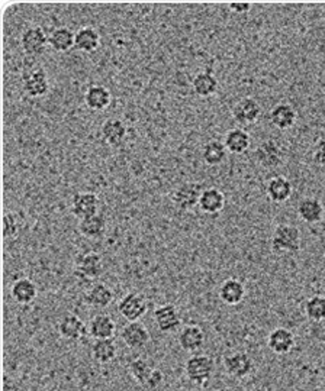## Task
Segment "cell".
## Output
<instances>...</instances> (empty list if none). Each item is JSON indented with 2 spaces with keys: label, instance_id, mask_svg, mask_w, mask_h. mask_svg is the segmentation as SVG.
I'll use <instances>...</instances> for the list:
<instances>
[{
  "label": "cell",
  "instance_id": "obj_1",
  "mask_svg": "<svg viewBox=\"0 0 325 391\" xmlns=\"http://www.w3.org/2000/svg\"><path fill=\"white\" fill-rule=\"evenodd\" d=\"M301 249V230L293 225H279L272 235V251L276 255L297 254Z\"/></svg>",
  "mask_w": 325,
  "mask_h": 391
},
{
  "label": "cell",
  "instance_id": "obj_2",
  "mask_svg": "<svg viewBox=\"0 0 325 391\" xmlns=\"http://www.w3.org/2000/svg\"><path fill=\"white\" fill-rule=\"evenodd\" d=\"M215 372L213 358L208 355H193L184 363V374L196 385H205Z\"/></svg>",
  "mask_w": 325,
  "mask_h": 391
},
{
  "label": "cell",
  "instance_id": "obj_3",
  "mask_svg": "<svg viewBox=\"0 0 325 391\" xmlns=\"http://www.w3.org/2000/svg\"><path fill=\"white\" fill-rule=\"evenodd\" d=\"M74 274L83 280H98L103 274V260L95 251H86L76 257Z\"/></svg>",
  "mask_w": 325,
  "mask_h": 391
},
{
  "label": "cell",
  "instance_id": "obj_4",
  "mask_svg": "<svg viewBox=\"0 0 325 391\" xmlns=\"http://www.w3.org/2000/svg\"><path fill=\"white\" fill-rule=\"evenodd\" d=\"M205 189L202 184L191 181V183H183L179 187L170 193V199L175 205L182 210H191L195 206H199V199L202 196V192Z\"/></svg>",
  "mask_w": 325,
  "mask_h": 391
},
{
  "label": "cell",
  "instance_id": "obj_5",
  "mask_svg": "<svg viewBox=\"0 0 325 391\" xmlns=\"http://www.w3.org/2000/svg\"><path fill=\"white\" fill-rule=\"evenodd\" d=\"M118 310L128 322H138L146 316L148 310V303L146 295L141 293H128L122 297L118 303Z\"/></svg>",
  "mask_w": 325,
  "mask_h": 391
},
{
  "label": "cell",
  "instance_id": "obj_6",
  "mask_svg": "<svg viewBox=\"0 0 325 391\" xmlns=\"http://www.w3.org/2000/svg\"><path fill=\"white\" fill-rule=\"evenodd\" d=\"M261 115V106L253 98H243L232 107V119H234L240 127H252L253 123L258 120Z\"/></svg>",
  "mask_w": 325,
  "mask_h": 391
},
{
  "label": "cell",
  "instance_id": "obj_7",
  "mask_svg": "<svg viewBox=\"0 0 325 391\" xmlns=\"http://www.w3.org/2000/svg\"><path fill=\"white\" fill-rule=\"evenodd\" d=\"M100 200L98 194L86 192V193H77L71 200V215L76 216L79 221L87 219L90 216H95L99 213Z\"/></svg>",
  "mask_w": 325,
  "mask_h": 391
},
{
  "label": "cell",
  "instance_id": "obj_8",
  "mask_svg": "<svg viewBox=\"0 0 325 391\" xmlns=\"http://www.w3.org/2000/svg\"><path fill=\"white\" fill-rule=\"evenodd\" d=\"M254 156L257 163L263 167V168H277L283 163V151L279 145L276 140L273 139H267L263 140V143L257 147V149L254 151Z\"/></svg>",
  "mask_w": 325,
  "mask_h": 391
},
{
  "label": "cell",
  "instance_id": "obj_9",
  "mask_svg": "<svg viewBox=\"0 0 325 391\" xmlns=\"http://www.w3.org/2000/svg\"><path fill=\"white\" fill-rule=\"evenodd\" d=\"M224 368L232 379H245L253 372L254 363L249 354L236 352L224 358Z\"/></svg>",
  "mask_w": 325,
  "mask_h": 391
},
{
  "label": "cell",
  "instance_id": "obj_10",
  "mask_svg": "<svg viewBox=\"0 0 325 391\" xmlns=\"http://www.w3.org/2000/svg\"><path fill=\"white\" fill-rule=\"evenodd\" d=\"M57 329L61 338L73 342L80 340L89 332L85 322L79 316L74 315V313H66V315L60 319Z\"/></svg>",
  "mask_w": 325,
  "mask_h": 391
},
{
  "label": "cell",
  "instance_id": "obj_11",
  "mask_svg": "<svg viewBox=\"0 0 325 391\" xmlns=\"http://www.w3.org/2000/svg\"><path fill=\"white\" fill-rule=\"evenodd\" d=\"M49 44V37H46L41 26H29L21 37L22 50L29 55L42 54Z\"/></svg>",
  "mask_w": 325,
  "mask_h": 391
},
{
  "label": "cell",
  "instance_id": "obj_12",
  "mask_svg": "<svg viewBox=\"0 0 325 391\" xmlns=\"http://www.w3.org/2000/svg\"><path fill=\"white\" fill-rule=\"evenodd\" d=\"M121 338L131 349H141L150 342V332L141 322H130L122 327Z\"/></svg>",
  "mask_w": 325,
  "mask_h": 391
},
{
  "label": "cell",
  "instance_id": "obj_13",
  "mask_svg": "<svg viewBox=\"0 0 325 391\" xmlns=\"http://www.w3.org/2000/svg\"><path fill=\"white\" fill-rule=\"evenodd\" d=\"M154 320L159 327V331L163 334L175 332L182 323L179 310L175 304H161L154 310Z\"/></svg>",
  "mask_w": 325,
  "mask_h": 391
},
{
  "label": "cell",
  "instance_id": "obj_14",
  "mask_svg": "<svg viewBox=\"0 0 325 391\" xmlns=\"http://www.w3.org/2000/svg\"><path fill=\"white\" fill-rule=\"evenodd\" d=\"M50 89L49 74L44 69H34L24 75V90L30 98H41Z\"/></svg>",
  "mask_w": 325,
  "mask_h": 391
},
{
  "label": "cell",
  "instance_id": "obj_15",
  "mask_svg": "<svg viewBox=\"0 0 325 391\" xmlns=\"http://www.w3.org/2000/svg\"><path fill=\"white\" fill-rule=\"evenodd\" d=\"M297 339L292 331L286 327H276L267 336V347L273 354L277 355H286L289 354L293 347H295Z\"/></svg>",
  "mask_w": 325,
  "mask_h": 391
},
{
  "label": "cell",
  "instance_id": "obj_16",
  "mask_svg": "<svg viewBox=\"0 0 325 391\" xmlns=\"http://www.w3.org/2000/svg\"><path fill=\"white\" fill-rule=\"evenodd\" d=\"M179 345L186 352H196L204 347L205 332L197 325H188L179 332Z\"/></svg>",
  "mask_w": 325,
  "mask_h": 391
},
{
  "label": "cell",
  "instance_id": "obj_17",
  "mask_svg": "<svg viewBox=\"0 0 325 391\" xmlns=\"http://www.w3.org/2000/svg\"><path fill=\"white\" fill-rule=\"evenodd\" d=\"M10 295L18 304L26 306L37 299L38 289L33 280L22 277L18 278L17 281H13V284L10 287Z\"/></svg>",
  "mask_w": 325,
  "mask_h": 391
},
{
  "label": "cell",
  "instance_id": "obj_18",
  "mask_svg": "<svg viewBox=\"0 0 325 391\" xmlns=\"http://www.w3.org/2000/svg\"><path fill=\"white\" fill-rule=\"evenodd\" d=\"M270 122L274 128L286 131L297 123L298 115L297 111L289 103H277L270 111Z\"/></svg>",
  "mask_w": 325,
  "mask_h": 391
},
{
  "label": "cell",
  "instance_id": "obj_19",
  "mask_svg": "<svg viewBox=\"0 0 325 391\" xmlns=\"http://www.w3.org/2000/svg\"><path fill=\"white\" fill-rule=\"evenodd\" d=\"M245 293V286L237 278H227L222 281L218 291L220 299L228 306L240 304L244 300Z\"/></svg>",
  "mask_w": 325,
  "mask_h": 391
},
{
  "label": "cell",
  "instance_id": "obj_20",
  "mask_svg": "<svg viewBox=\"0 0 325 391\" xmlns=\"http://www.w3.org/2000/svg\"><path fill=\"white\" fill-rule=\"evenodd\" d=\"M112 102V95L109 89H106L105 86L95 84L90 86L86 93H85V103L91 111H105V109L111 104Z\"/></svg>",
  "mask_w": 325,
  "mask_h": 391
},
{
  "label": "cell",
  "instance_id": "obj_21",
  "mask_svg": "<svg viewBox=\"0 0 325 391\" xmlns=\"http://www.w3.org/2000/svg\"><path fill=\"white\" fill-rule=\"evenodd\" d=\"M225 206V194L216 189V187H208L202 192L199 199V209L207 215L220 213Z\"/></svg>",
  "mask_w": 325,
  "mask_h": 391
},
{
  "label": "cell",
  "instance_id": "obj_22",
  "mask_svg": "<svg viewBox=\"0 0 325 391\" xmlns=\"http://www.w3.org/2000/svg\"><path fill=\"white\" fill-rule=\"evenodd\" d=\"M89 334L95 339H112L116 334V325L109 315H96L89 323Z\"/></svg>",
  "mask_w": 325,
  "mask_h": 391
},
{
  "label": "cell",
  "instance_id": "obj_23",
  "mask_svg": "<svg viewBox=\"0 0 325 391\" xmlns=\"http://www.w3.org/2000/svg\"><path fill=\"white\" fill-rule=\"evenodd\" d=\"M298 216L308 225H315L322 221L324 206L315 197H305L298 205Z\"/></svg>",
  "mask_w": 325,
  "mask_h": 391
},
{
  "label": "cell",
  "instance_id": "obj_24",
  "mask_svg": "<svg viewBox=\"0 0 325 391\" xmlns=\"http://www.w3.org/2000/svg\"><path fill=\"white\" fill-rule=\"evenodd\" d=\"M114 299H115V294L112 289L102 283L91 286L85 294V302L89 306L96 307V309H105L107 306H111Z\"/></svg>",
  "mask_w": 325,
  "mask_h": 391
},
{
  "label": "cell",
  "instance_id": "obj_25",
  "mask_svg": "<svg viewBox=\"0 0 325 391\" xmlns=\"http://www.w3.org/2000/svg\"><path fill=\"white\" fill-rule=\"evenodd\" d=\"M292 183L283 176L272 177L266 184V194L273 203H285L292 196Z\"/></svg>",
  "mask_w": 325,
  "mask_h": 391
},
{
  "label": "cell",
  "instance_id": "obj_26",
  "mask_svg": "<svg viewBox=\"0 0 325 391\" xmlns=\"http://www.w3.org/2000/svg\"><path fill=\"white\" fill-rule=\"evenodd\" d=\"M250 144H252V138L243 128L229 129L224 138V145L227 151L236 155L244 154L250 148Z\"/></svg>",
  "mask_w": 325,
  "mask_h": 391
},
{
  "label": "cell",
  "instance_id": "obj_27",
  "mask_svg": "<svg viewBox=\"0 0 325 391\" xmlns=\"http://www.w3.org/2000/svg\"><path fill=\"white\" fill-rule=\"evenodd\" d=\"M100 35L95 28L83 26L76 33L74 48L83 53H93L99 48Z\"/></svg>",
  "mask_w": 325,
  "mask_h": 391
},
{
  "label": "cell",
  "instance_id": "obj_28",
  "mask_svg": "<svg viewBox=\"0 0 325 391\" xmlns=\"http://www.w3.org/2000/svg\"><path fill=\"white\" fill-rule=\"evenodd\" d=\"M127 125L119 119H107L103 122L100 134L103 140L109 145H119L127 136Z\"/></svg>",
  "mask_w": 325,
  "mask_h": 391
},
{
  "label": "cell",
  "instance_id": "obj_29",
  "mask_svg": "<svg viewBox=\"0 0 325 391\" xmlns=\"http://www.w3.org/2000/svg\"><path fill=\"white\" fill-rule=\"evenodd\" d=\"M49 41H50V46L54 51L67 53L74 46L76 33H73V30L67 26H60V28H55L50 34Z\"/></svg>",
  "mask_w": 325,
  "mask_h": 391
},
{
  "label": "cell",
  "instance_id": "obj_30",
  "mask_svg": "<svg viewBox=\"0 0 325 391\" xmlns=\"http://www.w3.org/2000/svg\"><path fill=\"white\" fill-rule=\"evenodd\" d=\"M79 230L87 239H99L106 230V219L102 213L83 219L79 224Z\"/></svg>",
  "mask_w": 325,
  "mask_h": 391
},
{
  "label": "cell",
  "instance_id": "obj_31",
  "mask_svg": "<svg viewBox=\"0 0 325 391\" xmlns=\"http://www.w3.org/2000/svg\"><path fill=\"white\" fill-rule=\"evenodd\" d=\"M118 354V348L114 339H96L91 345V356L99 364L112 363Z\"/></svg>",
  "mask_w": 325,
  "mask_h": 391
},
{
  "label": "cell",
  "instance_id": "obj_32",
  "mask_svg": "<svg viewBox=\"0 0 325 391\" xmlns=\"http://www.w3.org/2000/svg\"><path fill=\"white\" fill-rule=\"evenodd\" d=\"M218 78L209 71L199 73L193 78V90L199 98H209L215 95L216 90H218Z\"/></svg>",
  "mask_w": 325,
  "mask_h": 391
},
{
  "label": "cell",
  "instance_id": "obj_33",
  "mask_svg": "<svg viewBox=\"0 0 325 391\" xmlns=\"http://www.w3.org/2000/svg\"><path fill=\"white\" fill-rule=\"evenodd\" d=\"M154 370L156 368H152V365L144 358H135L128 364V371L132 375V379L143 387L148 385Z\"/></svg>",
  "mask_w": 325,
  "mask_h": 391
},
{
  "label": "cell",
  "instance_id": "obj_34",
  "mask_svg": "<svg viewBox=\"0 0 325 391\" xmlns=\"http://www.w3.org/2000/svg\"><path fill=\"white\" fill-rule=\"evenodd\" d=\"M202 158L211 167L220 165L227 158V148H225L224 143H221V140H218V139L209 140V143H207L204 145Z\"/></svg>",
  "mask_w": 325,
  "mask_h": 391
},
{
  "label": "cell",
  "instance_id": "obj_35",
  "mask_svg": "<svg viewBox=\"0 0 325 391\" xmlns=\"http://www.w3.org/2000/svg\"><path fill=\"white\" fill-rule=\"evenodd\" d=\"M305 315L313 322H324L325 320V297L324 295H313L305 303Z\"/></svg>",
  "mask_w": 325,
  "mask_h": 391
},
{
  "label": "cell",
  "instance_id": "obj_36",
  "mask_svg": "<svg viewBox=\"0 0 325 391\" xmlns=\"http://www.w3.org/2000/svg\"><path fill=\"white\" fill-rule=\"evenodd\" d=\"M19 233V224L18 219L12 212H6L3 216V238L5 239H15Z\"/></svg>",
  "mask_w": 325,
  "mask_h": 391
},
{
  "label": "cell",
  "instance_id": "obj_37",
  "mask_svg": "<svg viewBox=\"0 0 325 391\" xmlns=\"http://www.w3.org/2000/svg\"><path fill=\"white\" fill-rule=\"evenodd\" d=\"M313 158H314L315 164L325 168V139H319L318 143L315 144Z\"/></svg>",
  "mask_w": 325,
  "mask_h": 391
},
{
  "label": "cell",
  "instance_id": "obj_38",
  "mask_svg": "<svg viewBox=\"0 0 325 391\" xmlns=\"http://www.w3.org/2000/svg\"><path fill=\"white\" fill-rule=\"evenodd\" d=\"M252 8V5L249 2H231L229 3V9L236 13H245L249 12Z\"/></svg>",
  "mask_w": 325,
  "mask_h": 391
},
{
  "label": "cell",
  "instance_id": "obj_39",
  "mask_svg": "<svg viewBox=\"0 0 325 391\" xmlns=\"http://www.w3.org/2000/svg\"><path fill=\"white\" fill-rule=\"evenodd\" d=\"M324 332H325V320H324Z\"/></svg>",
  "mask_w": 325,
  "mask_h": 391
}]
</instances>
